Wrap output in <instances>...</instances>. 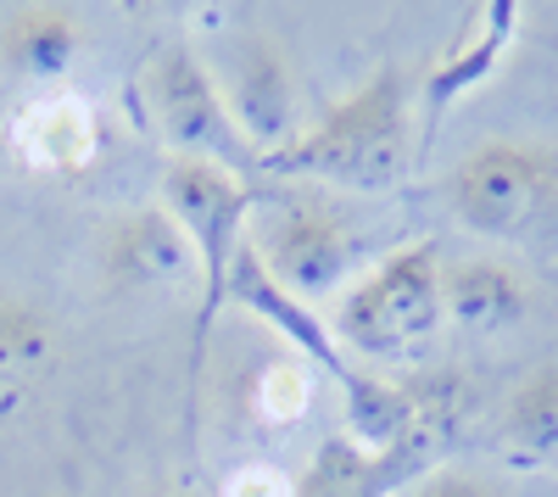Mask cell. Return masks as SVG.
I'll return each instance as SVG.
<instances>
[{
    "instance_id": "cell-21",
    "label": "cell",
    "mask_w": 558,
    "mask_h": 497,
    "mask_svg": "<svg viewBox=\"0 0 558 497\" xmlns=\"http://www.w3.org/2000/svg\"><path fill=\"white\" fill-rule=\"evenodd\" d=\"M12 151V141H7V118H0V157H7Z\"/></svg>"
},
{
    "instance_id": "cell-6",
    "label": "cell",
    "mask_w": 558,
    "mask_h": 497,
    "mask_svg": "<svg viewBox=\"0 0 558 497\" xmlns=\"http://www.w3.org/2000/svg\"><path fill=\"white\" fill-rule=\"evenodd\" d=\"M162 207L173 213V223L184 230L202 268V286H207V313L223 302L229 291V268H235L246 230H252V213L257 196L252 185L223 168V162H202V157H168L162 168Z\"/></svg>"
},
{
    "instance_id": "cell-11",
    "label": "cell",
    "mask_w": 558,
    "mask_h": 497,
    "mask_svg": "<svg viewBox=\"0 0 558 497\" xmlns=\"http://www.w3.org/2000/svg\"><path fill=\"white\" fill-rule=\"evenodd\" d=\"M441 307L447 325L463 336H502L531 319L536 286L525 268L502 257H452L441 263Z\"/></svg>"
},
{
    "instance_id": "cell-16",
    "label": "cell",
    "mask_w": 558,
    "mask_h": 497,
    "mask_svg": "<svg viewBox=\"0 0 558 497\" xmlns=\"http://www.w3.org/2000/svg\"><path fill=\"white\" fill-rule=\"evenodd\" d=\"M502 441L520 459H553L558 453V357L525 369L520 386L502 397Z\"/></svg>"
},
{
    "instance_id": "cell-10",
    "label": "cell",
    "mask_w": 558,
    "mask_h": 497,
    "mask_svg": "<svg viewBox=\"0 0 558 497\" xmlns=\"http://www.w3.org/2000/svg\"><path fill=\"white\" fill-rule=\"evenodd\" d=\"M223 302H241V307L252 313V319H263L268 330H279L296 357H307V364H313V369H324L336 386H347V380L357 375V364L341 352V341L330 336V319H324L318 307L296 302L291 291H279V286L268 280V268L257 263V252H252V246H241L235 268H229V291H223Z\"/></svg>"
},
{
    "instance_id": "cell-13",
    "label": "cell",
    "mask_w": 558,
    "mask_h": 497,
    "mask_svg": "<svg viewBox=\"0 0 558 497\" xmlns=\"http://www.w3.org/2000/svg\"><path fill=\"white\" fill-rule=\"evenodd\" d=\"M62 357V330L34 296L0 291V425H12L51 386Z\"/></svg>"
},
{
    "instance_id": "cell-19",
    "label": "cell",
    "mask_w": 558,
    "mask_h": 497,
    "mask_svg": "<svg viewBox=\"0 0 558 497\" xmlns=\"http://www.w3.org/2000/svg\"><path fill=\"white\" fill-rule=\"evenodd\" d=\"M218 497H291V470H279V464H241V470H229Z\"/></svg>"
},
{
    "instance_id": "cell-15",
    "label": "cell",
    "mask_w": 558,
    "mask_h": 497,
    "mask_svg": "<svg viewBox=\"0 0 558 497\" xmlns=\"http://www.w3.org/2000/svg\"><path fill=\"white\" fill-rule=\"evenodd\" d=\"M84 51V17L57 0L0 12V68L28 84H62Z\"/></svg>"
},
{
    "instance_id": "cell-20",
    "label": "cell",
    "mask_w": 558,
    "mask_h": 497,
    "mask_svg": "<svg viewBox=\"0 0 558 497\" xmlns=\"http://www.w3.org/2000/svg\"><path fill=\"white\" fill-rule=\"evenodd\" d=\"M140 497H196V492H184V486H151V492H140Z\"/></svg>"
},
{
    "instance_id": "cell-4",
    "label": "cell",
    "mask_w": 558,
    "mask_h": 497,
    "mask_svg": "<svg viewBox=\"0 0 558 497\" xmlns=\"http://www.w3.org/2000/svg\"><path fill=\"white\" fill-rule=\"evenodd\" d=\"M246 246L268 268V280L279 291H291L296 302H324L330 291H347L357 280L363 257V230L318 196H279L252 213Z\"/></svg>"
},
{
    "instance_id": "cell-1",
    "label": "cell",
    "mask_w": 558,
    "mask_h": 497,
    "mask_svg": "<svg viewBox=\"0 0 558 497\" xmlns=\"http://www.w3.org/2000/svg\"><path fill=\"white\" fill-rule=\"evenodd\" d=\"M408 141H413V96L408 73L380 68L336 107H324L313 123H302L279 151L263 157L274 173L296 179H324L341 191H391L408 168Z\"/></svg>"
},
{
    "instance_id": "cell-14",
    "label": "cell",
    "mask_w": 558,
    "mask_h": 497,
    "mask_svg": "<svg viewBox=\"0 0 558 497\" xmlns=\"http://www.w3.org/2000/svg\"><path fill=\"white\" fill-rule=\"evenodd\" d=\"M425 459V447H397V453H368L352 436H330L313 447V459L291 475V497H397Z\"/></svg>"
},
{
    "instance_id": "cell-9",
    "label": "cell",
    "mask_w": 558,
    "mask_h": 497,
    "mask_svg": "<svg viewBox=\"0 0 558 497\" xmlns=\"http://www.w3.org/2000/svg\"><path fill=\"white\" fill-rule=\"evenodd\" d=\"M7 141H12V157L28 162L34 173H84L96 168L101 157V112L89 96H78V89H45V96H34L17 118H7Z\"/></svg>"
},
{
    "instance_id": "cell-7",
    "label": "cell",
    "mask_w": 558,
    "mask_h": 497,
    "mask_svg": "<svg viewBox=\"0 0 558 497\" xmlns=\"http://www.w3.org/2000/svg\"><path fill=\"white\" fill-rule=\"evenodd\" d=\"M223 89V107L235 118V129L246 134V146L257 151V162L268 151H279L302 129V89L291 73V57L279 51L268 34H246L223 51V73H213Z\"/></svg>"
},
{
    "instance_id": "cell-8",
    "label": "cell",
    "mask_w": 558,
    "mask_h": 497,
    "mask_svg": "<svg viewBox=\"0 0 558 497\" xmlns=\"http://www.w3.org/2000/svg\"><path fill=\"white\" fill-rule=\"evenodd\" d=\"M101 275L118 291H179L184 280H202V268L173 213L157 202L118 213L101 230Z\"/></svg>"
},
{
    "instance_id": "cell-3",
    "label": "cell",
    "mask_w": 558,
    "mask_h": 497,
    "mask_svg": "<svg viewBox=\"0 0 558 497\" xmlns=\"http://www.w3.org/2000/svg\"><path fill=\"white\" fill-rule=\"evenodd\" d=\"M441 330V252L430 241H408L375 257L330 313V336L341 341V352L375 357V364H408V357L430 352Z\"/></svg>"
},
{
    "instance_id": "cell-12",
    "label": "cell",
    "mask_w": 558,
    "mask_h": 497,
    "mask_svg": "<svg viewBox=\"0 0 558 497\" xmlns=\"http://www.w3.org/2000/svg\"><path fill=\"white\" fill-rule=\"evenodd\" d=\"M514 39H520V7L514 0H486V7H475L470 17H463L458 39L425 73V112H430V123H441L470 89H481L502 68V57H508Z\"/></svg>"
},
{
    "instance_id": "cell-2",
    "label": "cell",
    "mask_w": 558,
    "mask_h": 497,
    "mask_svg": "<svg viewBox=\"0 0 558 497\" xmlns=\"http://www.w3.org/2000/svg\"><path fill=\"white\" fill-rule=\"evenodd\" d=\"M441 202L470 235L520 246L558 235V146L525 134H492L441 179Z\"/></svg>"
},
{
    "instance_id": "cell-18",
    "label": "cell",
    "mask_w": 558,
    "mask_h": 497,
    "mask_svg": "<svg viewBox=\"0 0 558 497\" xmlns=\"http://www.w3.org/2000/svg\"><path fill=\"white\" fill-rule=\"evenodd\" d=\"M397 497H514L497 475L486 470H463V464H436V470H418Z\"/></svg>"
},
{
    "instance_id": "cell-5",
    "label": "cell",
    "mask_w": 558,
    "mask_h": 497,
    "mask_svg": "<svg viewBox=\"0 0 558 497\" xmlns=\"http://www.w3.org/2000/svg\"><path fill=\"white\" fill-rule=\"evenodd\" d=\"M140 107H146L157 141H168L173 157L223 162L235 173H241V162H257V151L246 146V134L235 129V118L223 107L213 68L184 39H168L146 57V68H140Z\"/></svg>"
},
{
    "instance_id": "cell-17",
    "label": "cell",
    "mask_w": 558,
    "mask_h": 497,
    "mask_svg": "<svg viewBox=\"0 0 558 497\" xmlns=\"http://www.w3.org/2000/svg\"><path fill=\"white\" fill-rule=\"evenodd\" d=\"M313 409V364L296 352H279L257 369L252 380V414L257 425L268 431H286V425H302V414Z\"/></svg>"
}]
</instances>
